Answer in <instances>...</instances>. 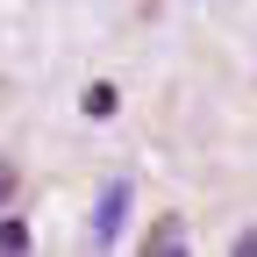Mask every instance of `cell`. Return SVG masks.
I'll use <instances>...</instances> for the list:
<instances>
[{
  "label": "cell",
  "mask_w": 257,
  "mask_h": 257,
  "mask_svg": "<svg viewBox=\"0 0 257 257\" xmlns=\"http://www.w3.org/2000/svg\"><path fill=\"white\" fill-rule=\"evenodd\" d=\"M121 221H128V179H114V186L100 193V214H93V229H86V243H93V250H107V243L121 236Z\"/></svg>",
  "instance_id": "6da1fadb"
},
{
  "label": "cell",
  "mask_w": 257,
  "mask_h": 257,
  "mask_svg": "<svg viewBox=\"0 0 257 257\" xmlns=\"http://www.w3.org/2000/svg\"><path fill=\"white\" fill-rule=\"evenodd\" d=\"M79 107H86L93 121H107V114L121 107V93H114V86H86V100H79Z\"/></svg>",
  "instance_id": "7a4b0ae2"
},
{
  "label": "cell",
  "mask_w": 257,
  "mask_h": 257,
  "mask_svg": "<svg viewBox=\"0 0 257 257\" xmlns=\"http://www.w3.org/2000/svg\"><path fill=\"white\" fill-rule=\"evenodd\" d=\"M0 250H29V221L22 214H0Z\"/></svg>",
  "instance_id": "3957f363"
},
{
  "label": "cell",
  "mask_w": 257,
  "mask_h": 257,
  "mask_svg": "<svg viewBox=\"0 0 257 257\" xmlns=\"http://www.w3.org/2000/svg\"><path fill=\"white\" fill-rule=\"evenodd\" d=\"M143 250H186V229H179V221H157Z\"/></svg>",
  "instance_id": "277c9868"
},
{
  "label": "cell",
  "mask_w": 257,
  "mask_h": 257,
  "mask_svg": "<svg viewBox=\"0 0 257 257\" xmlns=\"http://www.w3.org/2000/svg\"><path fill=\"white\" fill-rule=\"evenodd\" d=\"M15 186H22V172L8 165V157H0V207H8V200H15Z\"/></svg>",
  "instance_id": "5b68a950"
}]
</instances>
